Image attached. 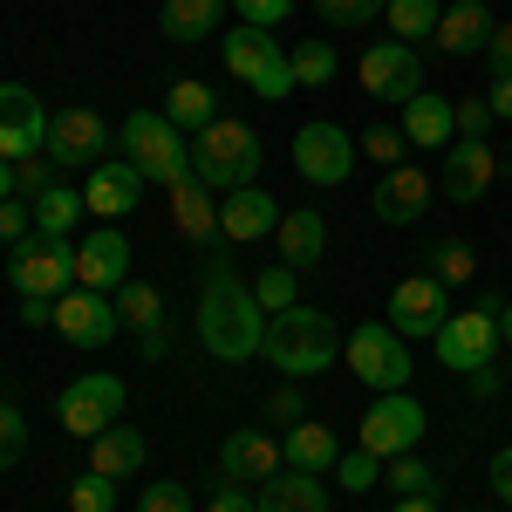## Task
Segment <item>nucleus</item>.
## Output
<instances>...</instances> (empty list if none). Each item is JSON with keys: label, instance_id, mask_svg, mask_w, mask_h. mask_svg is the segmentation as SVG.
<instances>
[{"label": "nucleus", "instance_id": "nucleus-24", "mask_svg": "<svg viewBox=\"0 0 512 512\" xmlns=\"http://www.w3.org/2000/svg\"><path fill=\"white\" fill-rule=\"evenodd\" d=\"M451 137H458V110H451V96H410L403 103V144L410 151H451Z\"/></svg>", "mask_w": 512, "mask_h": 512}, {"label": "nucleus", "instance_id": "nucleus-30", "mask_svg": "<svg viewBox=\"0 0 512 512\" xmlns=\"http://www.w3.org/2000/svg\"><path fill=\"white\" fill-rule=\"evenodd\" d=\"M219 14H226V0H164L158 28H164V41H205L219 28Z\"/></svg>", "mask_w": 512, "mask_h": 512}, {"label": "nucleus", "instance_id": "nucleus-17", "mask_svg": "<svg viewBox=\"0 0 512 512\" xmlns=\"http://www.w3.org/2000/svg\"><path fill=\"white\" fill-rule=\"evenodd\" d=\"M144 185H151V178H144V171H137L130 158H103L96 171H89V178H82V205H89L103 226H117L123 212H137Z\"/></svg>", "mask_w": 512, "mask_h": 512}, {"label": "nucleus", "instance_id": "nucleus-4", "mask_svg": "<svg viewBox=\"0 0 512 512\" xmlns=\"http://www.w3.org/2000/svg\"><path fill=\"white\" fill-rule=\"evenodd\" d=\"M117 151L151 185H178V178H192V144H185V130L164 117V110H130L117 123Z\"/></svg>", "mask_w": 512, "mask_h": 512}, {"label": "nucleus", "instance_id": "nucleus-31", "mask_svg": "<svg viewBox=\"0 0 512 512\" xmlns=\"http://www.w3.org/2000/svg\"><path fill=\"white\" fill-rule=\"evenodd\" d=\"M164 117L178 123V130H205V123H219V96L205 89V82H171V96H164Z\"/></svg>", "mask_w": 512, "mask_h": 512}, {"label": "nucleus", "instance_id": "nucleus-22", "mask_svg": "<svg viewBox=\"0 0 512 512\" xmlns=\"http://www.w3.org/2000/svg\"><path fill=\"white\" fill-rule=\"evenodd\" d=\"M492 7L485 0H458V7H444L437 14V35H431V48L437 55H451V62H465V55H485V41H492Z\"/></svg>", "mask_w": 512, "mask_h": 512}, {"label": "nucleus", "instance_id": "nucleus-37", "mask_svg": "<svg viewBox=\"0 0 512 512\" xmlns=\"http://www.w3.org/2000/svg\"><path fill=\"white\" fill-rule=\"evenodd\" d=\"M287 62H294V82H301V89H328V82H335V48H328V41H294Z\"/></svg>", "mask_w": 512, "mask_h": 512}, {"label": "nucleus", "instance_id": "nucleus-1", "mask_svg": "<svg viewBox=\"0 0 512 512\" xmlns=\"http://www.w3.org/2000/svg\"><path fill=\"white\" fill-rule=\"evenodd\" d=\"M192 328H198V349L212 362H253L267 349V308L253 301V280H239L219 246L205 253V287H198Z\"/></svg>", "mask_w": 512, "mask_h": 512}, {"label": "nucleus", "instance_id": "nucleus-26", "mask_svg": "<svg viewBox=\"0 0 512 512\" xmlns=\"http://www.w3.org/2000/svg\"><path fill=\"white\" fill-rule=\"evenodd\" d=\"M274 246H280V260H287L294 274H308L321 253H328V219H321V212H308V205H294V212H280Z\"/></svg>", "mask_w": 512, "mask_h": 512}, {"label": "nucleus", "instance_id": "nucleus-52", "mask_svg": "<svg viewBox=\"0 0 512 512\" xmlns=\"http://www.w3.org/2000/svg\"><path fill=\"white\" fill-rule=\"evenodd\" d=\"M267 417H274V424H301V383H280V390L267 396Z\"/></svg>", "mask_w": 512, "mask_h": 512}, {"label": "nucleus", "instance_id": "nucleus-48", "mask_svg": "<svg viewBox=\"0 0 512 512\" xmlns=\"http://www.w3.org/2000/svg\"><path fill=\"white\" fill-rule=\"evenodd\" d=\"M451 110H458V137H485V123H492V103L485 96H458Z\"/></svg>", "mask_w": 512, "mask_h": 512}, {"label": "nucleus", "instance_id": "nucleus-32", "mask_svg": "<svg viewBox=\"0 0 512 512\" xmlns=\"http://www.w3.org/2000/svg\"><path fill=\"white\" fill-rule=\"evenodd\" d=\"M117 315H123V328H137V335H151V328H164V294L151 287V280H123L117 287Z\"/></svg>", "mask_w": 512, "mask_h": 512}, {"label": "nucleus", "instance_id": "nucleus-7", "mask_svg": "<svg viewBox=\"0 0 512 512\" xmlns=\"http://www.w3.org/2000/svg\"><path fill=\"white\" fill-rule=\"evenodd\" d=\"M349 376L369 383L376 396L403 390V383H410V342L396 335L390 321H362V328H349Z\"/></svg>", "mask_w": 512, "mask_h": 512}, {"label": "nucleus", "instance_id": "nucleus-28", "mask_svg": "<svg viewBox=\"0 0 512 512\" xmlns=\"http://www.w3.org/2000/svg\"><path fill=\"white\" fill-rule=\"evenodd\" d=\"M144 458H151V444H144L137 424H110V431L89 444V472H103V478H137Z\"/></svg>", "mask_w": 512, "mask_h": 512}, {"label": "nucleus", "instance_id": "nucleus-47", "mask_svg": "<svg viewBox=\"0 0 512 512\" xmlns=\"http://www.w3.org/2000/svg\"><path fill=\"white\" fill-rule=\"evenodd\" d=\"M239 21H253V28H280L287 14H294V0H233Z\"/></svg>", "mask_w": 512, "mask_h": 512}, {"label": "nucleus", "instance_id": "nucleus-15", "mask_svg": "<svg viewBox=\"0 0 512 512\" xmlns=\"http://www.w3.org/2000/svg\"><path fill=\"white\" fill-rule=\"evenodd\" d=\"M41 151L62 164V171H96L103 151H117V130L96 117V110H62V117H48V144Z\"/></svg>", "mask_w": 512, "mask_h": 512}, {"label": "nucleus", "instance_id": "nucleus-51", "mask_svg": "<svg viewBox=\"0 0 512 512\" xmlns=\"http://www.w3.org/2000/svg\"><path fill=\"white\" fill-rule=\"evenodd\" d=\"M485 478H492V499H499V506H512V444H499V451H492Z\"/></svg>", "mask_w": 512, "mask_h": 512}, {"label": "nucleus", "instance_id": "nucleus-54", "mask_svg": "<svg viewBox=\"0 0 512 512\" xmlns=\"http://www.w3.org/2000/svg\"><path fill=\"white\" fill-rule=\"evenodd\" d=\"M485 103H492V117H506V123H512V76L492 82V89H485Z\"/></svg>", "mask_w": 512, "mask_h": 512}, {"label": "nucleus", "instance_id": "nucleus-6", "mask_svg": "<svg viewBox=\"0 0 512 512\" xmlns=\"http://www.w3.org/2000/svg\"><path fill=\"white\" fill-rule=\"evenodd\" d=\"M123 403H130L123 376H110V369H89V376H76L69 390L55 396V424H62L69 437H82V444H96L110 424H123Z\"/></svg>", "mask_w": 512, "mask_h": 512}, {"label": "nucleus", "instance_id": "nucleus-14", "mask_svg": "<svg viewBox=\"0 0 512 512\" xmlns=\"http://www.w3.org/2000/svg\"><path fill=\"white\" fill-rule=\"evenodd\" d=\"M355 158H362V151L349 144L342 123H301V130H294V171H301L308 185H321V192H328V185H349Z\"/></svg>", "mask_w": 512, "mask_h": 512}, {"label": "nucleus", "instance_id": "nucleus-50", "mask_svg": "<svg viewBox=\"0 0 512 512\" xmlns=\"http://www.w3.org/2000/svg\"><path fill=\"white\" fill-rule=\"evenodd\" d=\"M485 69H492V82L512 76V21H506V28H492V41H485Z\"/></svg>", "mask_w": 512, "mask_h": 512}, {"label": "nucleus", "instance_id": "nucleus-34", "mask_svg": "<svg viewBox=\"0 0 512 512\" xmlns=\"http://www.w3.org/2000/svg\"><path fill=\"white\" fill-rule=\"evenodd\" d=\"M383 485H390L396 499H437V472L417 458V451H403V458H390L383 465Z\"/></svg>", "mask_w": 512, "mask_h": 512}, {"label": "nucleus", "instance_id": "nucleus-27", "mask_svg": "<svg viewBox=\"0 0 512 512\" xmlns=\"http://www.w3.org/2000/svg\"><path fill=\"white\" fill-rule=\"evenodd\" d=\"M280 458H287V472H308V478H328L335 472V458H342V437L328 431V424H287L280 437Z\"/></svg>", "mask_w": 512, "mask_h": 512}, {"label": "nucleus", "instance_id": "nucleus-18", "mask_svg": "<svg viewBox=\"0 0 512 512\" xmlns=\"http://www.w3.org/2000/svg\"><path fill=\"white\" fill-rule=\"evenodd\" d=\"M492 178H499V151L485 144V137H451V151H444V198L451 205H472V198L492 192Z\"/></svg>", "mask_w": 512, "mask_h": 512}, {"label": "nucleus", "instance_id": "nucleus-3", "mask_svg": "<svg viewBox=\"0 0 512 512\" xmlns=\"http://www.w3.org/2000/svg\"><path fill=\"white\" fill-rule=\"evenodd\" d=\"M260 158H267V151H260V130L239 123V117H219L192 137V178L212 185L219 198L239 192V185H253V178H260Z\"/></svg>", "mask_w": 512, "mask_h": 512}, {"label": "nucleus", "instance_id": "nucleus-8", "mask_svg": "<svg viewBox=\"0 0 512 512\" xmlns=\"http://www.w3.org/2000/svg\"><path fill=\"white\" fill-rule=\"evenodd\" d=\"M7 280H14V294H69L76 287V246L55 233H28L14 239V260H7Z\"/></svg>", "mask_w": 512, "mask_h": 512}, {"label": "nucleus", "instance_id": "nucleus-12", "mask_svg": "<svg viewBox=\"0 0 512 512\" xmlns=\"http://www.w3.org/2000/svg\"><path fill=\"white\" fill-rule=\"evenodd\" d=\"M117 294H96V287H69V294H55V335L69 342V349H110L117 342Z\"/></svg>", "mask_w": 512, "mask_h": 512}, {"label": "nucleus", "instance_id": "nucleus-9", "mask_svg": "<svg viewBox=\"0 0 512 512\" xmlns=\"http://www.w3.org/2000/svg\"><path fill=\"white\" fill-rule=\"evenodd\" d=\"M424 431H431L424 403H417L410 390H390V396H376V403H369V417H362L355 444H362V451H376V458L390 465V458H403V451H417Z\"/></svg>", "mask_w": 512, "mask_h": 512}, {"label": "nucleus", "instance_id": "nucleus-46", "mask_svg": "<svg viewBox=\"0 0 512 512\" xmlns=\"http://www.w3.org/2000/svg\"><path fill=\"white\" fill-rule=\"evenodd\" d=\"M28 226H35V205L28 198H0V239L14 246V239H28Z\"/></svg>", "mask_w": 512, "mask_h": 512}, {"label": "nucleus", "instance_id": "nucleus-25", "mask_svg": "<svg viewBox=\"0 0 512 512\" xmlns=\"http://www.w3.org/2000/svg\"><path fill=\"white\" fill-rule=\"evenodd\" d=\"M171 226L192 239V246H219V198H212V185H198V178H178L171 185Z\"/></svg>", "mask_w": 512, "mask_h": 512}, {"label": "nucleus", "instance_id": "nucleus-20", "mask_svg": "<svg viewBox=\"0 0 512 512\" xmlns=\"http://www.w3.org/2000/svg\"><path fill=\"white\" fill-rule=\"evenodd\" d=\"M274 472H287V458H280V437L267 431H233L219 444V478H233V485H267Z\"/></svg>", "mask_w": 512, "mask_h": 512}, {"label": "nucleus", "instance_id": "nucleus-41", "mask_svg": "<svg viewBox=\"0 0 512 512\" xmlns=\"http://www.w3.org/2000/svg\"><path fill=\"white\" fill-rule=\"evenodd\" d=\"M69 512H117V478L82 472L76 485H69Z\"/></svg>", "mask_w": 512, "mask_h": 512}, {"label": "nucleus", "instance_id": "nucleus-21", "mask_svg": "<svg viewBox=\"0 0 512 512\" xmlns=\"http://www.w3.org/2000/svg\"><path fill=\"white\" fill-rule=\"evenodd\" d=\"M369 212H376L383 226H417V219L431 212V178H424L417 164H396V171H383V185L369 192Z\"/></svg>", "mask_w": 512, "mask_h": 512}, {"label": "nucleus", "instance_id": "nucleus-36", "mask_svg": "<svg viewBox=\"0 0 512 512\" xmlns=\"http://www.w3.org/2000/svg\"><path fill=\"white\" fill-rule=\"evenodd\" d=\"M294 267H287V260H274V267H260V274H253V301H260V308H267V321L274 315H287V308H294V301H301V294H294Z\"/></svg>", "mask_w": 512, "mask_h": 512}, {"label": "nucleus", "instance_id": "nucleus-38", "mask_svg": "<svg viewBox=\"0 0 512 512\" xmlns=\"http://www.w3.org/2000/svg\"><path fill=\"white\" fill-rule=\"evenodd\" d=\"M355 151H362V158H369V164H383V171H396L410 144H403V130H396V123H369V130L355 137Z\"/></svg>", "mask_w": 512, "mask_h": 512}, {"label": "nucleus", "instance_id": "nucleus-43", "mask_svg": "<svg viewBox=\"0 0 512 512\" xmlns=\"http://www.w3.org/2000/svg\"><path fill=\"white\" fill-rule=\"evenodd\" d=\"M137 512H198V499L185 492V478H151L137 492Z\"/></svg>", "mask_w": 512, "mask_h": 512}, {"label": "nucleus", "instance_id": "nucleus-35", "mask_svg": "<svg viewBox=\"0 0 512 512\" xmlns=\"http://www.w3.org/2000/svg\"><path fill=\"white\" fill-rule=\"evenodd\" d=\"M383 14H390L396 41H431V35H437V14H444V0H390Z\"/></svg>", "mask_w": 512, "mask_h": 512}, {"label": "nucleus", "instance_id": "nucleus-55", "mask_svg": "<svg viewBox=\"0 0 512 512\" xmlns=\"http://www.w3.org/2000/svg\"><path fill=\"white\" fill-rule=\"evenodd\" d=\"M390 512H444V506H437V499H396Z\"/></svg>", "mask_w": 512, "mask_h": 512}, {"label": "nucleus", "instance_id": "nucleus-49", "mask_svg": "<svg viewBox=\"0 0 512 512\" xmlns=\"http://www.w3.org/2000/svg\"><path fill=\"white\" fill-rule=\"evenodd\" d=\"M198 512H260V506H253V492H246V485H233V478H219V492H212V499H205Z\"/></svg>", "mask_w": 512, "mask_h": 512}, {"label": "nucleus", "instance_id": "nucleus-44", "mask_svg": "<svg viewBox=\"0 0 512 512\" xmlns=\"http://www.w3.org/2000/svg\"><path fill=\"white\" fill-rule=\"evenodd\" d=\"M28 458V417H21V403H0V472H14Z\"/></svg>", "mask_w": 512, "mask_h": 512}, {"label": "nucleus", "instance_id": "nucleus-19", "mask_svg": "<svg viewBox=\"0 0 512 512\" xmlns=\"http://www.w3.org/2000/svg\"><path fill=\"white\" fill-rule=\"evenodd\" d=\"M123 280H130V239L117 226H96L89 239H76V287L117 294Z\"/></svg>", "mask_w": 512, "mask_h": 512}, {"label": "nucleus", "instance_id": "nucleus-5", "mask_svg": "<svg viewBox=\"0 0 512 512\" xmlns=\"http://www.w3.org/2000/svg\"><path fill=\"white\" fill-rule=\"evenodd\" d=\"M219 62L233 69L260 103H280V96H294V62H287V41H274V28H253V21H239L233 35L219 41Z\"/></svg>", "mask_w": 512, "mask_h": 512}, {"label": "nucleus", "instance_id": "nucleus-2", "mask_svg": "<svg viewBox=\"0 0 512 512\" xmlns=\"http://www.w3.org/2000/svg\"><path fill=\"white\" fill-rule=\"evenodd\" d=\"M267 362H274L287 383H308V376H321V369H335V355H342V328L321 315V308H308V301H294L287 315L267 321Z\"/></svg>", "mask_w": 512, "mask_h": 512}, {"label": "nucleus", "instance_id": "nucleus-39", "mask_svg": "<svg viewBox=\"0 0 512 512\" xmlns=\"http://www.w3.org/2000/svg\"><path fill=\"white\" fill-rule=\"evenodd\" d=\"M478 274V253L465 246V239H444L431 253V280H444V287H465V280Z\"/></svg>", "mask_w": 512, "mask_h": 512}, {"label": "nucleus", "instance_id": "nucleus-57", "mask_svg": "<svg viewBox=\"0 0 512 512\" xmlns=\"http://www.w3.org/2000/svg\"><path fill=\"white\" fill-rule=\"evenodd\" d=\"M0 198H14V164L0 158Z\"/></svg>", "mask_w": 512, "mask_h": 512}, {"label": "nucleus", "instance_id": "nucleus-40", "mask_svg": "<svg viewBox=\"0 0 512 512\" xmlns=\"http://www.w3.org/2000/svg\"><path fill=\"white\" fill-rule=\"evenodd\" d=\"M328 478H342L349 492H369V485H383V458L355 444V451H342V458H335V472H328Z\"/></svg>", "mask_w": 512, "mask_h": 512}, {"label": "nucleus", "instance_id": "nucleus-56", "mask_svg": "<svg viewBox=\"0 0 512 512\" xmlns=\"http://www.w3.org/2000/svg\"><path fill=\"white\" fill-rule=\"evenodd\" d=\"M499 342L512 349V301H499Z\"/></svg>", "mask_w": 512, "mask_h": 512}, {"label": "nucleus", "instance_id": "nucleus-23", "mask_svg": "<svg viewBox=\"0 0 512 512\" xmlns=\"http://www.w3.org/2000/svg\"><path fill=\"white\" fill-rule=\"evenodd\" d=\"M280 226V205L260 185H239V192L219 198V239H233V246H253V239H267Z\"/></svg>", "mask_w": 512, "mask_h": 512}, {"label": "nucleus", "instance_id": "nucleus-11", "mask_svg": "<svg viewBox=\"0 0 512 512\" xmlns=\"http://www.w3.org/2000/svg\"><path fill=\"white\" fill-rule=\"evenodd\" d=\"M355 82L376 103H410V96H424V55L410 41H369L355 62Z\"/></svg>", "mask_w": 512, "mask_h": 512}, {"label": "nucleus", "instance_id": "nucleus-29", "mask_svg": "<svg viewBox=\"0 0 512 512\" xmlns=\"http://www.w3.org/2000/svg\"><path fill=\"white\" fill-rule=\"evenodd\" d=\"M260 512H328V485L308 472H274L260 492H253Z\"/></svg>", "mask_w": 512, "mask_h": 512}, {"label": "nucleus", "instance_id": "nucleus-58", "mask_svg": "<svg viewBox=\"0 0 512 512\" xmlns=\"http://www.w3.org/2000/svg\"><path fill=\"white\" fill-rule=\"evenodd\" d=\"M458 512H465V506H458Z\"/></svg>", "mask_w": 512, "mask_h": 512}, {"label": "nucleus", "instance_id": "nucleus-53", "mask_svg": "<svg viewBox=\"0 0 512 512\" xmlns=\"http://www.w3.org/2000/svg\"><path fill=\"white\" fill-rule=\"evenodd\" d=\"M21 328H55V301L48 294H21Z\"/></svg>", "mask_w": 512, "mask_h": 512}, {"label": "nucleus", "instance_id": "nucleus-10", "mask_svg": "<svg viewBox=\"0 0 512 512\" xmlns=\"http://www.w3.org/2000/svg\"><path fill=\"white\" fill-rule=\"evenodd\" d=\"M492 355H499V294H478V308L437 328V362L472 376V369H492Z\"/></svg>", "mask_w": 512, "mask_h": 512}, {"label": "nucleus", "instance_id": "nucleus-16", "mask_svg": "<svg viewBox=\"0 0 512 512\" xmlns=\"http://www.w3.org/2000/svg\"><path fill=\"white\" fill-rule=\"evenodd\" d=\"M48 144V110L28 82H0V158L21 164Z\"/></svg>", "mask_w": 512, "mask_h": 512}, {"label": "nucleus", "instance_id": "nucleus-42", "mask_svg": "<svg viewBox=\"0 0 512 512\" xmlns=\"http://www.w3.org/2000/svg\"><path fill=\"white\" fill-rule=\"evenodd\" d=\"M48 185H62V164L48 158V151H35V158L14 164V198H41Z\"/></svg>", "mask_w": 512, "mask_h": 512}, {"label": "nucleus", "instance_id": "nucleus-45", "mask_svg": "<svg viewBox=\"0 0 512 512\" xmlns=\"http://www.w3.org/2000/svg\"><path fill=\"white\" fill-rule=\"evenodd\" d=\"M315 7H321V21H328V28H369L390 0H315Z\"/></svg>", "mask_w": 512, "mask_h": 512}, {"label": "nucleus", "instance_id": "nucleus-33", "mask_svg": "<svg viewBox=\"0 0 512 512\" xmlns=\"http://www.w3.org/2000/svg\"><path fill=\"white\" fill-rule=\"evenodd\" d=\"M28 205H35V233H55V239H69V226H76L82 212H89L76 185H48V192L28 198Z\"/></svg>", "mask_w": 512, "mask_h": 512}, {"label": "nucleus", "instance_id": "nucleus-13", "mask_svg": "<svg viewBox=\"0 0 512 512\" xmlns=\"http://www.w3.org/2000/svg\"><path fill=\"white\" fill-rule=\"evenodd\" d=\"M403 342H437V328L451 321V287L431 274H403L390 294V315H383Z\"/></svg>", "mask_w": 512, "mask_h": 512}]
</instances>
